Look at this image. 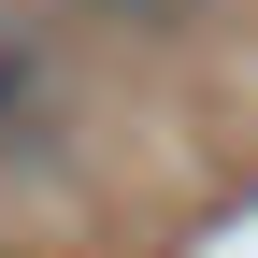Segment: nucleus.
Returning a JSON list of instances; mask_svg holds the SVG:
<instances>
[{"instance_id": "1", "label": "nucleus", "mask_w": 258, "mask_h": 258, "mask_svg": "<svg viewBox=\"0 0 258 258\" xmlns=\"http://www.w3.org/2000/svg\"><path fill=\"white\" fill-rule=\"evenodd\" d=\"M57 129V86H43V43L29 29H0V158H29Z\"/></svg>"}]
</instances>
